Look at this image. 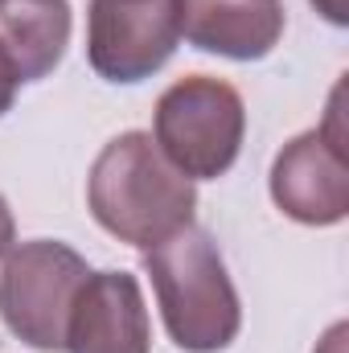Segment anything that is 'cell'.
I'll return each mask as SVG.
<instances>
[{
	"label": "cell",
	"mask_w": 349,
	"mask_h": 353,
	"mask_svg": "<svg viewBox=\"0 0 349 353\" xmlns=\"http://www.w3.org/2000/svg\"><path fill=\"white\" fill-rule=\"evenodd\" d=\"M312 8L329 21V25H349V0H312Z\"/></svg>",
	"instance_id": "10"
},
{
	"label": "cell",
	"mask_w": 349,
	"mask_h": 353,
	"mask_svg": "<svg viewBox=\"0 0 349 353\" xmlns=\"http://www.w3.org/2000/svg\"><path fill=\"white\" fill-rule=\"evenodd\" d=\"M346 333H349L346 321H337V325L325 333V341H321V350H317V353H346Z\"/></svg>",
	"instance_id": "13"
},
{
	"label": "cell",
	"mask_w": 349,
	"mask_h": 353,
	"mask_svg": "<svg viewBox=\"0 0 349 353\" xmlns=\"http://www.w3.org/2000/svg\"><path fill=\"white\" fill-rule=\"evenodd\" d=\"M17 87H21V83H17V74H12V70H8V62L0 58V115H4V111H12Z\"/></svg>",
	"instance_id": "12"
},
{
	"label": "cell",
	"mask_w": 349,
	"mask_h": 353,
	"mask_svg": "<svg viewBox=\"0 0 349 353\" xmlns=\"http://www.w3.org/2000/svg\"><path fill=\"white\" fill-rule=\"evenodd\" d=\"M87 205L111 239L152 251L193 226L197 189L161 157L148 132H123L107 140L90 165Z\"/></svg>",
	"instance_id": "1"
},
{
	"label": "cell",
	"mask_w": 349,
	"mask_h": 353,
	"mask_svg": "<svg viewBox=\"0 0 349 353\" xmlns=\"http://www.w3.org/2000/svg\"><path fill=\"white\" fill-rule=\"evenodd\" d=\"M346 83L333 87L321 128L288 140L271 165V201L304 226H337L349 214V132L341 111Z\"/></svg>",
	"instance_id": "5"
},
{
	"label": "cell",
	"mask_w": 349,
	"mask_h": 353,
	"mask_svg": "<svg viewBox=\"0 0 349 353\" xmlns=\"http://www.w3.org/2000/svg\"><path fill=\"white\" fill-rule=\"evenodd\" d=\"M181 33L206 54L259 62L283 37V0H181Z\"/></svg>",
	"instance_id": "8"
},
{
	"label": "cell",
	"mask_w": 349,
	"mask_h": 353,
	"mask_svg": "<svg viewBox=\"0 0 349 353\" xmlns=\"http://www.w3.org/2000/svg\"><path fill=\"white\" fill-rule=\"evenodd\" d=\"M165 329L177 350L222 353L243 329V304L235 279L218 255V243L201 226H185L173 239L144 251Z\"/></svg>",
	"instance_id": "2"
},
{
	"label": "cell",
	"mask_w": 349,
	"mask_h": 353,
	"mask_svg": "<svg viewBox=\"0 0 349 353\" xmlns=\"http://www.w3.org/2000/svg\"><path fill=\"white\" fill-rule=\"evenodd\" d=\"M70 353H152V325L140 279L128 271H90L66 325Z\"/></svg>",
	"instance_id": "7"
},
{
	"label": "cell",
	"mask_w": 349,
	"mask_h": 353,
	"mask_svg": "<svg viewBox=\"0 0 349 353\" xmlns=\"http://www.w3.org/2000/svg\"><path fill=\"white\" fill-rule=\"evenodd\" d=\"M12 243H17V222H12V210H8V201L0 193V259L12 251Z\"/></svg>",
	"instance_id": "11"
},
{
	"label": "cell",
	"mask_w": 349,
	"mask_h": 353,
	"mask_svg": "<svg viewBox=\"0 0 349 353\" xmlns=\"http://www.w3.org/2000/svg\"><path fill=\"white\" fill-rule=\"evenodd\" d=\"M247 136V107L243 94L214 79L189 74L157 99L152 115V144L161 157L189 181H218L243 152Z\"/></svg>",
	"instance_id": "3"
},
{
	"label": "cell",
	"mask_w": 349,
	"mask_h": 353,
	"mask_svg": "<svg viewBox=\"0 0 349 353\" xmlns=\"http://www.w3.org/2000/svg\"><path fill=\"white\" fill-rule=\"evenodd\" d=\"M70 0H0V58L17 83L54 74L70 46Z\"/></svg>",
	"instance_id": "9"
},
{
	"label": "cell",
	"mask_w": 349,
	"mask_h": 353,
	"mask_svg": "<svg viewBox=\"0 0 349 353\" xmlns=\"http://www.w3.org/2000/svg\"><path fill=\"white\" fill-rule=\"evenodd\" d=\"M87 259L54 239L21 243L4 255L0 271V321L4 329L37 353L66 350L70 308L87 283Z\"/></svg>",
	"instance_id": "4"
},
{
	"label": "cell",
	"mask_w": 349,
	"mask_h": 353,
	"mask_svg": "<svg viewBox=\"0 0 349 353\" xmlns=\"http://www.w3.org/2000/svg\"><path fill=\"white\" fill-rule=\"evenodd\" d=\"M181 41V0H90L87 62L107 83L152 79Z\"/></svg>",
	"instance_id": "6"
}]
</instances>
